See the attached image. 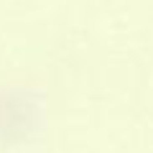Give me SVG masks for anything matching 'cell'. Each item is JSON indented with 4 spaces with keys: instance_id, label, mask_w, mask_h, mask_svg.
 <instances>
[{
    "instance_id": "1",
    "label": "cell",
    "mask_w": 153,
    "mask_h": 153,
    "mask_svg": "<svg viewBox=\"0 0 153 153\" xmlns=\"http://www.w3.org/2000/svg\"><path fill=\"white\" fill-rule=\"evenodd\" d=\"M38 123L36 97L26 89H3L0 92V138L18 140L28 135Z\"/></svg>"
}]
</instances>
